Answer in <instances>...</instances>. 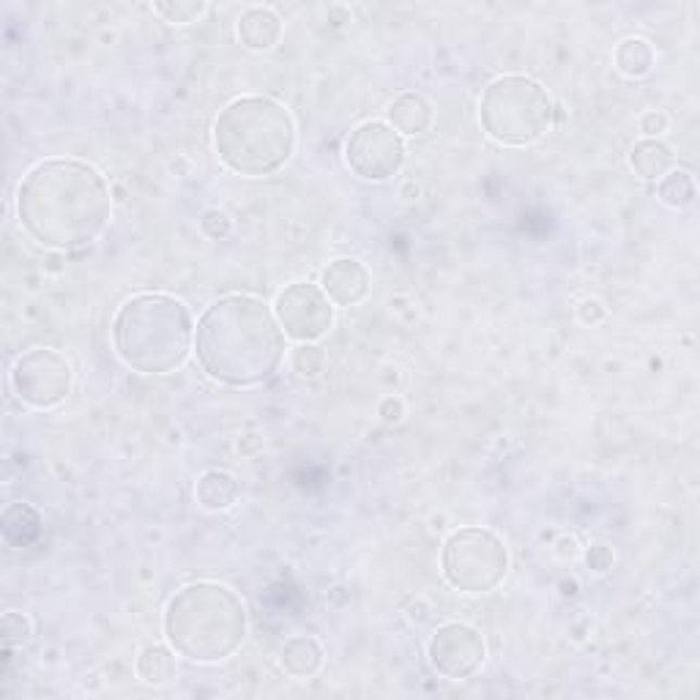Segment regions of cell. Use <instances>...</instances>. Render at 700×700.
<instances>
[{"label": "cell", "mask_w": 700, "mask_h": 700, "mask_svg": "<svg viewBox=\"0 0 700 700\" xmlns=\"http://www.w3.org/2000/svg\"><path fill=\"white\" fill-rule=\"evenodd\" d=\"M113 217L102 173L80 160L39 162L17 189V219L41 246L75 252L93 244Z\"/></svg>", "instance_id": "6da1fadb"}, {"label": "cell", "mask_w": 700, "mask_h": 700, "mask_svg": "<svg viewBox=\"0 0 700 700\" xmlns=\"http://www.w3.org/2000/svg\"><path fill=\"white\" fill-rule=\"evenodd\" d=\"M194 354L212 381L260 386L285 359V331L266 302L233 293L205 309L194 331Z\"/></svg>", "instance_id": "7a4b0ae2"}, {"label": "cell", "mask_w": 700, "mask_h": 700, "mask_svg": "<svg viewBox=\"0 0 700 700\" xmlns=\"http://www.w3.org/2000/svg\"><path fill=\"white\" fill-rule=\"evenodd\" d=\"M165 638L189 662H222L246 638V608L236 591L219 583L183 586L167 602Z\"/></svg>", "instance_id": "3957f363"}, {"label": "cell", "mask_w": 700, "mask_h": 700, "mask_svg": "<svg viewBox=\"0 0 700 700\" xmlns=\"http://www.w3.org/2000/svg\"><path fill=\"white\" fill-rule=\"evenodd\" d=\"M214 149L219 162L239 176H271L296 151V120L273 99L241 97L219 113Z\"/></svg>", "instance_id": "277c9868"}, {"label": "cell", "mask_w": 700, "mask_h": 700, "mask_svg": "<svg viewBox=\"0 0 700 700\" xmlns=\"http://www.w3.org/2000/svg\"><path fill=\"white\" fill-rule=\"evenodd\" d=\"M113 347L129 370L165 376L178 370L192 351V315L165 293H140L113 318Z\"/></svg>", "instance_id": "5b68a950"}, {"label": "cell", "mask_w": 700, "mask_h": 700, "mask_svg": "<svg viewBox=\"0 0 700 700\" xmlns=\"http://www.w3.org/2000/svg\"><path fill=\"white\" fill-rule=\"evenodd\" d=\"M479 120L489 140L501 145H531L552 124V102L545 88L523 75L489 82L479 99Z\"/></svg>", "instance_id": "8992f818"}, {"label": "cell", "mask_w": 700, "mask_h": 700, "mask_svg": "<svg viewBox=\"0 0 700 700\" xmlns=\"http://www.w3.org/2000/svg\"><path fill=\"white\" fill-rule=\"evenodd\" d=\"M441 567L449 586L466 594H487L509 572V550L487 529H460L444 542Z\"/></svg>", "instance_id": "52a82bcc"}, {"label": "cell", "mask_w": 700, "mask_h": 700, "mask_svg": "<svg viewBox=\"0 0 700 700\" xmlns=\"http://www.w3.org/2000/svg\"><path fill=\"white\" fill-rule=\"evenodd\" d=\"M9 383L20 403L47 410L68 397L72 383H75V370H72V361L52 347H30L14 361Z\"/></svg>", "instance_id": "ba28073f"}, {"label": "cell", "mask_w": 700, "mask_h": 700, "mask_svg": "<svg viewBox=\"0 0 700 700\" xmlns=\"http://www.w3.org/2000/svg\"><path fill=\"white\" fill-rule=\"evenodd\" d=\"M345 162L365 181H389L405 165L403 137L383 120H367L345 140Z\"/></svg>", "instance_id": "9c48e42d"}, {"label": "cell", "mask_w": 700, "mask_h": 700, "mask_svg": "<svg viewBox=\"0 0 700 700\" xmlns=\"http://www.w3.org/2000/svg\"><path fill=\"white\" fill-rule=\"evenodd\" d=\"M279 326L291 340L315 342L329 334L334 326V307L323 288L313 282H293L277 296L273 304Z\"/></svg>", "instance_id": "30bf717a"}, {"label": "cell", "mask_w": 700, "mask_h": 700, "mask_svg": "<svg viewBox=\"0 0 700 700\" xmlns=\"http://www.w3.org/2000/svg\"><path fill=\"white\" fill-rule=\"evenodd\" d=\"M428 657L438 676L449 678V682H462V678H471L473 673L482 671L487 646L473 626L451 621V624L435 629L428 644Z\"/></svg>", "instance_id": "8fae6325"}, {"label": "cell", "mask_w": 700, "mask_h": 700, "mask_svg": "<svg viewBox=\"0 0 700 700\" xmlns=\"http://www.w3.org/2000/svg\"><path fill=\"white\" fill-rule=\"evenodd\" d=\"M320 288L340 307H356L370 293V271L354 257H336L323 268Z\"/></svg>", "instance_id": "7c38bea8"}, {"label": "cell", "mask_w": 700, "mask_h": 700, "mask_svg": "<svg viewBox=\"0 0 700 700\" xmlns=\"http://www.w3.org/2000/svg\"><path fill=\"white\" fill-rule=\"evenodd\" d=\"M282 36V20L273 9L252 7L239 17V39L246 50L266 52Z\"/></svg>", "instance_id": "4fadbf2b"}, {"label": "cell", "mask_w": 700, "mask_h": 700, "mask_svg": "<svg viewBox=\"0 0 700 700\" xmlns=\"http://www.w3.org/2000/svg\"><path fill=\"white\" fill-rule=\"evenodd\" d=\"M194 496H198V504L208 512H225L236 504L239 498V482H236L233 473L219 471V468H212L205 471L203 476L194 484Z\"/></svg>", "instance_id": "5bb4252c"}, {"label": "cell", "mask_w": 700, "mask_h": 700, "mask_svg": "<svg viewBox=\"0 0 700 700\" xmlns=\"http://www.w3.org/2000/svg\"><path fill=\"white\" fill-rule=\"evenodd\" d=\"M282 667L296 678H313L323 667V649L309 635H296L282 646Z\"/></svg>", "instance_id": "9a60e30c"}, {"label": "cell", "mask_w": 700, "mask_h": 700, "mask_svg": "<svg viewBox=\"0 0 700 700\" xmlns=\"http://www.w3.org/2000/svg\"><path fill=\"white\" fill-rule=\"evenodd\" d=\"M389 120H392V129L397 131L399 137L422 135V131H428L430 120H433V110H430V104L424 102L422 97L403 93V97L394 99L392 107H389Z\"/></svg>", "instance_id": "2e32d148"}, {"label": "cell", "mask_w": 700, "mask_h": 700, "mask_svg": "<svg viewBox=\"0 0 700 700\" xmlns=\"http://www.w3.org/2000/svg\"><path fill=\"white\" fill-rule=\"evenodd\" d=\"M673 160H676V156H673L671 145H665L662 140H640L633 149V154H629L633 170L638 173L640 178H649V181L667 176L673 167Z\"/></svg>", "instance_id": "e0dca14e"}, {"label": "cell", "mask_w": 700, "mask_h": 700, "mask_svg": "<svg viewBox=\"0 0 700 700\" xmlns=\"http://www.w3.org/2000/svg\"><path fill=\"white\" fill-rule=\"evenodd\" d=\"M137 676L151 687H162L176 678V654L167 646L151 644L137 654Z\"/></svg>", "instance_id": "ac0fdd59"}, {"label": "cell", "mask_w": 700, "mask_h": 700, "mask_svg": "<svg viewBox=\"0 0 700 700\" xmlns=\"http://www.w3.org/2000/svg\"><path fill=\"white\" fill-rule=\"evenodd\" d=\"M615 66L626 77H646L654 66V47L646 39H624L615 47Z\"/></svg>", "instance_id": "d6986e66"}, {"label": "cell", "mask_w": 700, "mask_h": 700, "mask_svg": "<svg viewBox=\"0 0 700 700\" xmlns=\"http://www.w3.org/2000/svg\"><path fill=\"white\" fill-rule=\"evenodd\" d=\"M657 194H660V200L667 208H687V205L695 203L698 187H695V178L687 170H673L660 178Z\"/></svg>", "instance_id": "ffe728a7"}, {"label": "cell", "mask_w": 700, "mask_h": 700, "mask_svg": "<svg viewBox=\"0 0 700 700\" xmlns=\"http://www.w3.org/2000/svg\"><path fill=\"white\" fill-rule=\"evenodd\" d=\"M25 525H41L36 509H30L28 504H12V507L3 512V536H7L9 545L23 547L28 542H34V536L25 534Z\"/></svg>", "instance_id": "44dd1931"}, {"label": "cell", "mask_w": 700, "mask_h": 700, "mask_svg": "<svg viewBox=\"0 0 700 700\" xmlns=\"http://www.w3.org/2000/svg\"><path fill=\"white\" fill-rule=\"evenodd\" d=\"M205 9L208 7L203 0H162V3H154V12L173 25L194 23L198 17H203Z\"/></svg>", "instance_id": "7402d4cb"}, {"label": "cell", "mask_w": 700, "mask_h": 700, "mask_svg": "<svg viewBox=\"0 0 700 700\" xmlns=\"http://www.w3.org/2000/svg\"><path fill=\"white\" fill-rule=\"evenodd\" d=\"M28 638L30 621L25 619L23 613H17V610H9V613L3 615V644H7L9 649H14V646H23Z\"/></svg>", "instance_id": "603a6c76"}, {"label": "cell", "mask_w": 700, "mask_h": 700, "mask_svg": "<svg viewBox=\"0 0 700 700\" xmlns=\"http://www.w3.org/2000/svg\"><path fill=\"white\" fill-rule=\"evenodd\" d=\"M200 225H203V230L212 236V239H225V236L230 233V219L228 214L222 212H205Z\"/></svg>", "instance_id": "cb8c5ba5"}, {"label": "cell", "mask_w": 700, "mask_h": 700, "mask_svg": "<svg viewBox=\"0 0 700 700\" xmlns=\"http://www.w3.org/2000/svg\"><path fill=\"white\" fill-rule=\"evenodd\" d=\"M640 131H644V135L649 137V140H657V137H660L662 131H667L665 113H657V110L646 113L644 118H640Z\"/></svg>", "instance_id": "d4e9b609"}, {"label": "cell", "mask_w": 700, "mask_h": 700, "mask_svg": "<svg viewBox=\"0 0 700 700\" xmlns=\"http://www.w3.org/2000/svg\"><path fill=\"white\" fill-rule=\"evenodd\" d=\"M586 561L594 572H608L610 564H613V552H610L604 545H594L588 547Z\"/></svg>", "instance_id": "484cf974"}, {"label": "cell", "mask_w": 700, "mask_h": 700, "mask_svg": "<svg viewBox=\"0 0 700 700\" xmlns=\"http://www.w3.org/2000/svg\"><path fill=\"white\" fill-rule=\"evenodd\" d=\"M378 416H381L386 424H397L405 416V405L399 397H386L381 405H378Z\"/></svg>", "instance_id": "4316f807"}, {"label": "cell", "mask_w": 700, "mask_h": 700, "mask_svg": "<svg viewBox=\"0 0 700 700\" xmlns=\"http://www.w3.org/2000/svg\"><path fill=\"white\" fill-rule=\"evenodd\" d=\"M577 318H581V323L594 326L604 318V307L597 298H588V302H583L581 307H577Z\"/></svg>", "instance_id": "83f0119b"}]
</instances>
